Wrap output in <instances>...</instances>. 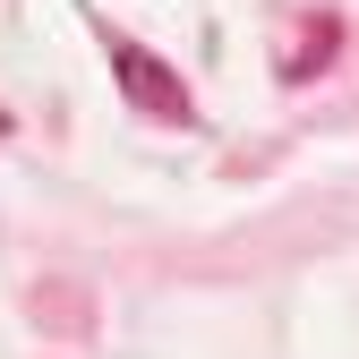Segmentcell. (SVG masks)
<instances>
[{
  "instance_id": "6da1fadb",
  "label": "cell",
  "mask_w": 359,
  "mask_h": 359,
  "mask_svg": "<svg viewBox=\"0 0 359 359\" xmlns=\"http://www.w3.org/2000/svg\"><path fill=\"white\" fill-rule=\"evenodd\" d=\"M103 60H111V77H120L128 111H146V120H189V111H197V103H189V86H180V69H163L137 34H111V43H103Z\"/></svg>"
},
{
  "instance_id": "7a4b0ae2",
  "label": "cell",
  "mask_w": 359,
  "mask_h": 359,
  "mask_svg": "<svg viewBox=\"0 0 359 359\" xmlns=\"http://www.w3.org/2000/svg\"><path fill=\"white\" fill-rule=\"evenodd\" d=\"M334 43H342V18H334V9H317V18H299V26H291V52H274V69L299 86L308 69H325V60H334Z\"/></svg>"
}]
</instances>
